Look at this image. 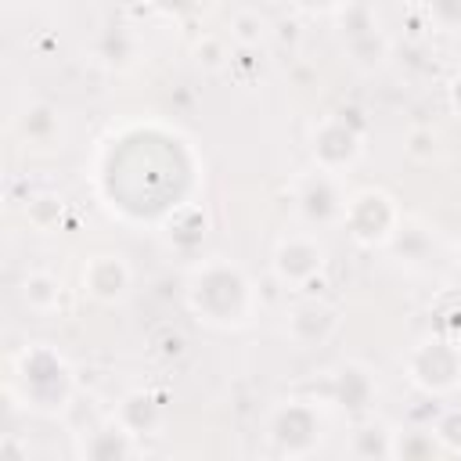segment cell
I'll return each mask as SVG.
<instances>
[{"instance_id": "obj_1", "label": "cell", "mask_w": 461, "mask_h": 461, "mask_svg": "<svg viewBox=\"0 0 461 461\" xmlns=\"http://www.w3.org/2000/svg\"><path fill=\"white\" fill-rule=\"evenodd\" d=\"M184 303L198 321L230 331V328H245L252 321L256 288L234 259L216 256V259H202L198 267H191V274L184 281Z\"/></svg>"}, {"instance_id": "obj_2", "label": "cell", "mask_w": 461, "mask_h": 461, "mask_svg": "<svg viewBox=\"0 0 461 461\" xmlns=\"http://www.w3.org/2000/svg\"><path fill=\"white\" fill-rule=\"evenodd\" d=\"M11 393L32 414L58 418L76 400V371L61 349L47 342H32L11 364Z\"/></svg>"}, {"instance_id": "obj_3", "label": "cell", "mask_w": 461, "mask_h": 461, "mask_svg": "<svg viewBox=\"0 0 461 461\" xmlns=\"http://www.w3.org/2000/svg\"><path fill=\"white\" fill-rule=\"evenodd\" d=\"M267 439L288 461L310 457L324 439V414H321L317 400H306V396L281 400L267 414Z\"/></svg>"}, {"instance_id": "obj_4", "label": "cell", "mask_w": 461, "mask_h": 461, "mask_svg": "<svg viewBox=\"0 0 461 461\" xmlns=\"http://www.w3.org/2000/svg\"><path fill=\"white\" fill-rule=\"evenodd\" d=\"M407 382L425 396H447L461 385V342L450 335H429L411 346L403 360Z\"/></svg>"}, {"instance_id": "obj_5", "label": "cell", "mask_w": 461, "mask_h": 461, "mask_svg": "<svg viewBox=\"0 0 461 461\" xmlns=\"http://www.w3.org/2000/svg\"><path fill=\"white\" fill-rule=\"evenodd\" d=\"M342 223L360 249H385L400 230L403 212L385 187H360L349 194Z\"/></svg>"}, {"instance_id": "obj_6", "label": "cell", "mask_w": 461, "mask_h": 461, "mask_svg": "<svg viewBox=\"0 0 461 461\" xmlns=\"http://www.w3.org/2000/svg\"><path fill=\"white\" fill-rule=\"evenodd\" d=\"M364 119L357 108H339L335 115H324L313 130H310V158L317 169L324 173H342L349 166H357L360 151H364Z\"/></svg>"}, {"instance_id": "obj_7", "label": "cell", "mask_w": 461, "mask_h": 461, "mask_svg": "<svg viewBox=\"0 0 461 461\" xmlns=\"http://www.w3.org/2000/svg\"><path fill=\"white\" fill-rule=\"evenodd\" d=\"M331 14H335V29L342 36V47L357 68L375 72L389 61V36L382 32L378 14L367 4H339V7H331Z\"/></svg>"}, {"instance_id": "obj_8", "label": "cell", "mask_w": 461, "mask_h": 461, "mask_svg": "<svg viewBox=\"0 0 461 461\" xmlns=\"http://www.w3.org/2000/svg\"><path fill=\"white\" fill-rule=\"evenodd\" d=\"M346 194H342V184L335 173H324V169H310L295 180V205H299V216L313 227H331V223H342L346 216Z\"/></svg>"}, {"instance_id": "obj_9", "label": "cell", "mask_w": 461, "mask_h": 461, "mask_svg": "<svg viewBox=\"0 0 461 461\" xmlns=\"http://www.w3.org/2000/svg\"><path fill=\"white\" fill-rule=\"evenodd\" d=\"M328 263V249L310 238V234H288L274 245V256H270V267H274V277L288 288H303L310 281L321 277Z\"/></svg>"}, {"instance_id": "obj_10", "label": "cell", "mask_w": 461, "mask_h": 461, "mask_svg": "<svg viewBox=\"0 0 461 461\" xmlns=\"http://www.w3.org/2000/svg\"><path fill=\"white\" fill-rule=\"evenodd\" d=\"M342 328V310L328 299H303L288 310L285 335L295 349H324Z\"/></svg>"}, {"instance_id": "obj_11", "label": "cell", "mask_w": 461, "mask_h": 461, "mask_svg": "<svg viewBox=\"0 0 461 461\" xmlns=\"http://www.w3.org/2000/svg\"><path fill=\"white\" fill-rule=\"evenodd\" d=\"M79 285H83V295L101 303V306H115L130 295L133 288V270L126 263V256L119 252H97L83 263V274H79Z\"/></svg>"}, {"instance_id": "obj_12", "label": "cell", "mask_w": 461, "mask_h": 461, "mask_svg": "<svg viewBox=\"0 0 461 461\" xmlns=\"http://www.w3.org/2000/svg\"><path fill=\"white\" fill-rule=\"evenodd\" d=\"M328 396L331 403L349 414V418H360L375 407V396H378V382H375V371L360 360H342L331 378H328Z\"/></svg>"}, {"instance_id": "obj_13", "label": "cell", "mask_w": 461, "mask_h": 461, "mask_svg": "<svg viewBox=\"0 0 461 461\" xmlns=\"http://www.w3.org/2000/svg\"><path fill=\"white\" fill-rule=\"evenodd\" d=\"M133 454H137V439L112 414L94 421L76 447V461H133Z\"/></svg>"}, {"instance_id": "obj_14", "label": "cell", "mask_w": 461, "mask_h": 461, "mask_svg": "<svg viewBox=\"0 0 461 461\" xmlns=\"http://www.w3.org/2000/svg\"><path fill=\"white\" fill-rule=\"evenodd\" d=\"M14 133L25 148H36V151L61 148V137H65L61 108L50 101H29L14 119Z\"/></svg>"}, {"instance_id": "obj_15", "label": "cell", "mask_w": 461, "mask_h": 461, "mask_svg": "<svg viewBox=\"0 0 461 461\" xmlns=\"http://www.w3.org/2000/svg\"><path fill=\"white\" fill-rule=\"evenodd\" d=\"M112 418L133 436V439H148L162 429L166 414H162V396L155 389H126L112 411Z\"/></svg>"}, {"instance_id": "obj_16", "label": "cell", "mask_w": 461, "mask_h": 461, "mask_svg": "<svg viewBox=\"0 0 461 461\" xmlns=\"http://www.w3.org/2000/svg\"><path fill=\"white\" fill-rule=\"evenodd\" d=\"M140 58V40L133 36V29L126 25H104L94 36V61L112 68V72H126L133 68Z\"/></svg>"}, {"instance_id": "obj_17", "label": "cell", "mask_w": 461, "mask_h": 461, "mask_svg": "<svg viewBox=\"0 0 461 461\" xmlns=\"http://www.w3.org/2000/svg\"><path fill=\"white\" fill-rule=\"evenodd\" d=\"M353 461H393V425L382 418H360L349 432Z\"/></svg>"}, {"instance_id": "obj_18", "label": "cell", "mask_w": 461, "mask_h": 461, "mask_svg": "<svg viewBox=\"0 0 461 461\" xmlns=\"http://www.w3.org/2000/svg\"><path fill=\"white\" fill-rule=\"evenodd\" d=\"M18 295L22 303L32 310V313H54L61 306V295H65V285L58 274L50 270H29L22 281H18Z\"/></svg>"}, {"instance_id": "obj_19", "label": "cell", "mask_w": 461, "mask_h": 461, "mask_svg": "<svg viewBox=\"0 0 461 461\" xmlns=\"http://www.w3.org/2000/svg\"><path fill=\"white\" fill-rule=\"evenodd\" d=\"M385 249H389L403 267H425V263L432 259L436 241L429 238V230H425L421 223L403 220V223H400V230H396V238H393Z\"/></svg>"}, {"instance_id": "obj_20", "label": "cell", "mask_w": 461, "mask_h": 461, "mask_svg": "<svg viewBox=\"0 0 461 461\" xmlns=\"http://www.w3.org/2000/svg\"><path fill=\"white\" fill-rule=\"evenodd\" d=\"M439 443L425 425L393 429V461H436Z\"/></svg>"}, {"instance_id": "obj_21", "label": "cell", "mask_w": 461, "mask_h": 461, "mask_svg": "<svg viewBox=\"0 0 461 461\" xmlns=\"http://www.w3.org/2000/svg\"><path fill=\"white\" fill-rule=\"evenodd\" d=\"M25 220L32 230L40 234H50L65 223V198L58 191H36L25 198Z\"/></svg>"}, {"instance_id": "obj_22", "label": "cell", "mask_w": 461, "mask_h": 461, "mask_svg": "<svg viewBox=\"0 0 461 461\" xmlns=\"http://www.w3.org/2000/svg\"><path fill=\"white\" fill-rule=\"evenodd\" d=\"M205 227H209V220H205V212L198 205L191 209V223H184V209H176L166 220V234H169L176 252H194L202 245V238H205Z\"/></svg>"}, {"instance_id": "obj_23", "label": "cell", "mask_w": 461, "mask_h": 461, "mask_svg": "<svg viewBox=\"0 0 461 461\" xmlns=\"http://www.w3.org/2000/svg\"><path fill=\"white\" fill-rule=\"evenodd\" d=\"M267 29H270V22H267L256 7H238V11L230 14V40H234L241 50H252V47L267 36Z\"/></svg>"}, {"instance_id": "obj_24", "label": "cell", "mask_w": 461, "mask_h": 461, "mask_svg": "<svg viewBox=\"0 0 461 461\" xmlns=\"http://www.w3.org/2000/svg\"><path fill=\"white\" fill-rule=\"evenodd\" d=\"M439 151V133L432 126H411L403 133V155L414 162H432Z\"/></svg>"}, {"instance_id": "obj_25", "label": "cell", "mask_w": 461, "mask_h": 461, "mask_svg": "<svg viewBox=\"0 0 461 461\" xmlns=\"http://www.w3.org/2000/svg\"><path fill=\"white\" fill-rule=\"evenodd\" d=\"M429 429H432L439 450H454V454H461V407H447V411H439L436 421H432Z\"/></svg>"}, {"instance_id": "obj_26", "label": "cell", "mask_w": 461, "mask_h": 461, "mask_svg": "<svg viewBox=\"0 0 461 461\" xmlns=\"http://www.w3.org/2000/svg\"><path fill=\"white\" fill-rule=\"evenodd\" d=\"M194 61L205 68V72H220L223 65H230V50H227V43H223V36H212V32H205L202 40H194Z\"/></svg>"}, {"instance_id": "obj_27", "label": "cell", "mask_w": 461, "mask_h": 461, "mask_svg": "<svg viewBox=\"0 0 461 461\" xmlns=\"http://www.w3.org/2000/svg\"><path fill=\"white\" fill-rule=\"evenodd\" d=\"M148 342H151V353H155V357H162V360H176V357H184V349H187V339H184L173 324L155 328Z\"/></svg>"}, {"instance_id": "obj_28", "label": "cell", "mask_w": 461, "mask_h": 461, "mask_svg": "<svg viewBox=\"0 0 461 461\" xmlns=\"http://www.w3.org/2000/svg\"><path fill=\"white\" fill-rule=\"evenodd\" d=\"M0 461H29V447L14 432H4V439H0Z\"/></svg>"}, {"instance_id": "obj_29", "label": "cell", "mask_w": 461, "mask_h": 461, "mask_svg": "<svg viewBox=\"0 0 461 461\" xmlns=\"http://www.w3.org/2000/svg\"><path fill=\"white\" fill-rule=\"evenodd\" d=\"M447 104H450V112L461 119V72H454V79L447 83Z\"/></svg>"}, {"instance_id": "obj_30", "label": "cell", "mask_w": 461, "mask_h": 461, "mask_svg": "<svg viewBox=\"0 0 461 461\" xmlns=\"http://www.w3.org/2000/svg\"><path fill=\"white\" fill-rule=\"evenodd\" d=\"M454 245H457V252H461V220H457V230H454Z\"/></svg>"}]
</instances>
